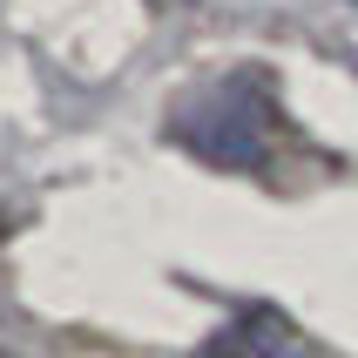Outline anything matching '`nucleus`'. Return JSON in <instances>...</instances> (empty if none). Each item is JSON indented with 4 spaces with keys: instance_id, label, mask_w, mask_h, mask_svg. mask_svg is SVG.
Returning <instances> with one entry per match:
<instances>
[{
    "instance_id": "nucleus-1",
    "label": "nucleus",
    "mask_w": 358,
    "mask_h": 358,
    "mask_svg": "<svg viewBox=\"0 0 358 358\" xmlns=\"http://www.w3.org/2000/svg\"><path fill=\"white\" fill-rule=\"evenodd\" d=\"M271 136H278L271 81L264 75H230V81H217V88L196 95L189 129H182V149H196L203 162H223V169H257L271 156Z\"/></svg>"
}]
</instances>
